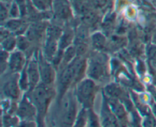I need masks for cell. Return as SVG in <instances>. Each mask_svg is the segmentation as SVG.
Here are the masks:
<instances>
[{
    "mask_svg": "<svg viewBox=\"0 0 156 127\" xmlns=\"http://www.w3.org/2000/svg\"><path fill=\"white\" fill-rule=\"evenodd\" d=\"M31 100L37 110V117H42L45 114L52 98V90L49 85L39 83L31 90Z\"/></svg>",
    "mask_w": 156,
    "mask_h": 127,
    "instance_id": "1",
    "label": "cell"
},
{
    "mask_svg": "<svg viewBox=\"0 0 156 127\" xmlns=\"http://www.w3.org/2000/svg\"><path fill=\"white\" fill-rule=\"evenodd\" d=\"M96 92L95 83L92 79L83 80L79 83L76 91L77 98L85 108H90Z\"/></svg>",
    "mask_w": 156,
    "mask_h": 127,
    "instance_id": "2",
    "label": "cell"
},
{
    "mask_svg": "<svg viewBox=\"0 0 156 127\" xmlns=\"http://www.w3.org/2000/svg\"><path fill=\"white\" fill-rule=\"evenodd\" d=\"M51 11L53 17L58 21H66L73 18L74 9L69 0H53Z\"/></svg>",
    "mask_w": 156,
    "mask_h": 127,
    "instance_id": "3",
    "label": "cell"
},
{
    "mask_svg": "<svg viewBox=\"0 0 156 127\" xmlns=\"http://www.w3.org/2000/svg\"><path fill=\"white\" fill-rule=\"evenodd\" d=\"M62 125H72L74 123L75 119L76 116V103L74 98L71 95H68L62 98Z\"/></svg>",
    "mask_w": 156,
    "mask_h": 127,
    "instance_id": "4",
    "label": "cell"
},
{
    "mask_svg": "<svg viewBox=\"0 0 156 127\" xmlns=\"http://www.w3.org/2000/svg\"><path fill=\"white\" fill-rule=\"evenodd\" d=\"M17 115L22 121H34L37 116V110L31 98L27 95L22 98L17 107Z\"/></svg>",
    "mask_w": 156,
    "mask_h": 127,
    "instance_id": "5",
    "label": "cell"
},
{
    "mask_svg": "<svg viewBox=\"0 0 156 127\" xmlns=\"http://www.w3.org/2000/svg\"><path fill=\"white\" fill-rule=\"evenodd\" d=\"M37 59L39 63L41 82L47 85L52 84L55 78V70L53 66L50 64V61L44 57V54L41 52L38 54Z\"/></svg>",
    "mask_w": 156,
    "mask_h": 127,
    "instance_id": "6",
    "label": "cell"
},
{
    "mask_svg": "<svg viewBox=\"0 0 156 127\" xmlns=\"http://www.w3.org/2000/svg\"><path fill=\"white\" fill-rule=\"evenodd\" d=\"M19 77L17 74L8 78L2 84V92L6 98L11 99H18L20 95Z\"/></svg>",
    "mask_w": 156,
    "mask_h": 127,
    "instance_id": "7",
    "label": "cell"
},
{
    "mask_svg": "<svg viewBox=\"0 0 156 127\" xmlns=\"http://www.w3.org/2000/svg\"><path fill=\"white\" fill-rule=\"evenodd\" d=\"M49 24L46 21H38L32 23L26 31V36L30 42H39L46 33Z\"/></svg>",
    "mask_w": 156,
    "mask_h": 127,
    "instance_id": "8",
    "label": "cell"
},
{
    "mask_svg": "<svg viewBox=\"0 0 156 127\" xmlns=\"http://www.w3.org/2000/svg\"><path fill=\"white\" fill-rule=\"evenodd\" d=\"M27 76H28L29 83H30V90H33L39 84L41 78L39 63L38 59H32L26 65Z\"/></svg>",
    "mask_w": 156,
    "mask_h": 127,
    "instance_id": "9",
    "label": "cell"
},
{
    "mask_svg": "<svg viewBox=\"0 0 156 127\" xmlns=\"http://www.w3.org/2000/svg\"><path fill=\"white\" fill-rule=\"evenodd\" d=\"M26 58L22 51L18 50L9 54V67L12 73L21 72L25 67Z\"/></svg>",
    "mask_w": 156,
    "mask_h": 127,
    "instance_id": "10",
    "label": "cell"
},
{
    "mask_svg": "<svg viewBox=\"0 0 156 127\" xmlns=\"http://www.w3.org/2000/svg\"><path fill=\"white\" fill-rule=\"evenodd\" d=\"M4 27L10 30L12 33L18 34V36L22 33H26L29 26L27 25V23L21 18H11L5 21Z\"/></svg>",
    "mask_w": 156,
    "mask_h": 127,
    "instance_id": "11",
    "label": "cell"
},
{
    "mask_svg": "<svg viewBox=\"0 0 156 127\" xmlns=\"http://www.w3.org/2000/svg\"><path fill=\"white\" fill-rule=\"evenodd\" d=\"M58 51H59V40L53 38L46 37L44 50H43V54L44 57L49 61L52 62L53 59L57 54Z\"/></svg>",
    "mask_w": 156,
    "mask_h": 127,
    "instance_id": "12",
    "label": "cell"
},
{
    "mask_svg": "<svg viewBox=\"0 0 156 127\" xmlns=\"http://www.w3.org/2000/svg\"><path fill=\"white\" fill-rule=\"evenodd\" d=\"M105 66L103 63L97 59H92L88 65V74L92 80H100L105 75Z\"/></svg>",
    "mask_w": 156,
    "mask_h": 127,
    "instance_id": "13",
    "label": "cell"
},
{
    "mask_svg": "<svg viewBox=\"0 0 156 127\" xmlns=\"http://www.w3.org/2000/svg\"><path fill=\"white\" fill-rule=\"evenodd\" d=\"M110 106L105 103L102 108L101 118H102V125L105 126H115L118 125L117 120V116L114 113L111 109H110Z\"/></svg>",
    "mask_w": 156,
    "mask_h": 127,
    "instance_id": "14",
    "label": "cell"
},
{
    "mask_svg": "<svg viewBox=\"0 0 156 127\" xmlns=\"http://www.w3.org/2000/svg\"><path fill=\"white\" fill-rule=\"evenodd\" d=\"M76 33L72 28H66L63 30L62 36L59 40V49L64 51L66 48L72 45V43L75 41Z\"/></svg>",
    "mask_w": 156,
    "mask_h": 127,
    "instance_id": "15",
    "label": "cell"
},
{
    "mask_svg": "<svg viewBox=\"0 0 156 127\" xmlns=\"http://www.w3.org/2000/svg\"><path fill=\"white\" fill-rule=\"evenodd\" d=\"M96 11L97 10L91 7L81 15L82 16V24L86 25L88 28L89 27H94L98 23L99 16Z\"/></svg>",
    "mask_w": 156,
    "mask_h": 127,
    "instance_id": "16",
    "label": "cell"
},
{
    "mask_svg": "<svg viewBox=\"0 0 156 127\" xmlns=\"http://www.w3.org/2000/svg\"><path fill=\"white\" fill-rule=\"evenodd\" d=\"M109 106L115 116L118 119H123L126 116V110L123 104L118 101L117 98H110Z\"/></svg>",
    "mask_w": 156,
    "mask_h": 127,
    "instance_id": "17",
    "label": "cell"
},
{
    "mask_svg": "<svg viewBox=\"0 0 156 127\" xmlns=\"http://www.w3.org/2000/svg\"><path fill=\"white\" fill-rule=\"evenodd\" d=\"M91 43L96 50L102 51L107 47V39L102 33H96L91 36Z\"/></svg>",
    "mask_w": 156,
    "mask_h": 127,
    "instance_id": "18",
    "label": "cell"
},
{
    "mask_svg": "<svg viewBox=\"0 0 156 127\" xmlns=\"http://www.w3.org/2000/svg\"><path fill=\"white\" fill-rule=\"evenodd\" d=\"M76 56H77V53H76V46L70 45L63 51L62 63L64 64V67L66 66L76 58Z\"/></svg>",
    "mask_w": 156,
    "mask_h": 127,
    "instance_id": "19",
    "label": "cell"
},
{
    "mask_svg": "<svg viewBox=\"0 0 156 127\" xmlns=\"http://www.w3.org/2000/svg\"><path fill=\"white\" fill-rule=\"evenodd\" d=\"M62 32H63V30L58 25L49 24L47 30H46V37L53 38V39L59 40V38L62 36Z\"/></svg>",
    "mask_w": 156,
    "mask_h": 127,
    "instance_id": "20",
    "label": "cell"
},
{
    "mask_svg": "<svg viewBox=\"0 0 156 127\" xmlns=\"http://www.w3.org/2000/svg\"><path fill=\"white\" fill-rule=\"evenodd\" d=\"M17 41H18V37H16L12 33L9 37L5 39L4 40L1 41L2 48L7 51H12L17 46Z\"/></svg>",
    "mask_w": 156,
    "mask_h": 127,
    "instance_id": "21",
    "label": "cell"
},
{
    "mask_svg": "<svg viewBox=\"0 0 156 127\" xmlns=\"http://www.w3.org/2000/svg\"><path fill=\"white\" fill-rule=\"evenodd\" d=\"M36 8L41 11H51L53 0H30Z\"/></svg>",
    "mask_w": 156,
    "mask_h": 127,
    "instance_id": "22",
    "label": "cell"
},
{
    "mask_svg": "<svg viewBox=\"0 0 156 127\" xmlns=\"http://www.w3.org/2000/svg\"><path fill=\"white\" fill-rule=\"evenodd\" d=\"M18 82H19V86L21 90L26 91L27 89H30V83H29V79L28 76H27L26 65L24 69L22 70V71H21Z\"/></svg>",
    "mask_w": 156,
    "mask_h": 127,
    "instance_id": "23",
    "label": "cell"
},
{
    "mask_svg": "<svg viewBox=\"0 0 156 127\" xmlns=\"http://www.w3.org/2000/svg\"><path fill=\"white\" fill-rule=\"evenodd\" d=\"M105 90H106V92L108 93V95L111 98H117V99H118L119 98L122 97V95H123V92H122L121 89L115 84H112L107 86Z\"/></svg>",
    "mask_w": 156,
    "mask_h": 127,
    "instance_id": "24",
    "label": "cell"
},
{
    "mask_svg": "<svg viewBox=\"0 0 156 127\" xmlns=\"http://www.w3.org/2000/svg\"><path fill=\"white\" fill-rule=\"evenodd\" d=\"M18 41H17V47L21 51H26L30 48V41L27 38V36L19 35L17 36Z\"/></svg>",
    "mask_w": 156,
    "mask_h": 127,
    "instance_id": "25",
    "label": "cell"
},
{
    "mask_svg": "<svg viewBox=\"0 0 156 127\" xmlns=\"http://www.w3.org/2000/svg\"><path fill=\"white\" fill-rule=\"evenodd\" d=\"M9 51H5L4 49H2L1 52V72L2 73L6 70L7 67H9Z\"/></svg>",
    "mask_w": 156,
    "mask_h": 127,
    "instance_id": "26",
    "label": "cell"
},
{
    "mask_svg": "<svg viewBox=\"0 0 156 127\" xmlns=\"http://www.w3.org/2000/svg\"><path fill=\"white\" fill-rule=\"evenodd\" d=\"M9 18H21V11H20V8L18 7V5L15 1L12 2L9 7Z\"/></svg>",
    "mask_w": 156,
    "mask_h": 127,
    "instance_id": "27",
    "label": "cell"
},
{
    "mask_svg": "<svg viewBox=\"0 0 156 127\" xmlns=\"http://www.w3.org/2000/svg\"><path fill=\"white\" fill-rule=\"evenodd\" d=\"M91 7L95 10H101L108 5L109 0H88Z\"/></svg>",
    "mask_w": 156,
    "mask_h": 127,
    "instance_id": "28",
    "label": "cell"
},
{
    "mask_svg": "<svg viewBox=\"0 0 156 127\" xmlns=\"http://www.w3.org/2000/svg\"><path fill=\"white\" fill-rule=\"evenodd\" d=\"M9 7L6 5L1 3V10H0V17H1V21L3 23L6 21L9 18Z\"/></svg>",
    "mask_w": 156,
    "mask_h": 127,
    "instance_id": "29",
    "label": "cell"
},
{
    "mask_svg": "<svg viewBox=\"0 0 156 127\" xmlns=\"http://www.w3.org/2000/svg\"><path fill=\"white\" fill-rule=\"evenodd\" d=\"M2 122L3 125H9V126H11V125H16L18 124V119L13 117L10 114H8L4 116Z\"/></svg>",
    "mask_w": 156,
    "mask_h": 127,
    "instance_id": "30",
    "label": "cell"
},
{
    "mask_svg": "<svg viewBox=\"0 0 156 127\" xmlns=\"http://www.w3.org/2000/svg\"><path fill=\"white\" fill-rule=\"evenodd\" d=\"M86 113H85V110H82V111L79 113V118H78L77 120L76 121V123H74L75 125H84L85 124V122H86Z\"/></svg>",
    "mask_w": 156,
    "mask_h": 127,
    "instance_id": "31",
    "label": "cell"
},
{
    "mask_svg": "<svg viewBox=\"0 0 156 127\" xmlns=\"http://www.w3.org/2000/svg\"><path fill=\"white\" fill-rule=\"evenodd\" d=\"M148 54H149V58H150V60H152L154 63H156V46L155 45H152V46L149 48Z\"/></svg>",
    "mask_w": 156,
    "mask_h": 127,
    "instance_id": "32",
    "label": "cell"
},
{
    "mask_svg": "<svg viewBox=\"0 0 156 127\" xmlns=\"http://www.w3.org/2000/svg\"><path fill=\"white\" fill-rule=\"evenodd\" d=\"M156 125V122L155 119L151 116H149L147 119H146L144 122V125H148V126H153V125Z\"/></svg>",
    "mask_w": 156,
    "mask_h": 127,
    "instance_id": "33",
    "label": "cell"
},
{
    "mask_svg": "<svg viewBox=\"0 0 156 127\" xmlns=\"http://www.w3.org/2000/svg\"><path fill=\"white\" fill-rule=\"evenodd\" d=\"M14 1L15 0H1V3H3L8 6H10Z\"/></svg>",
    "mask_w": 156,
    "mask_h": 127,
    "instance_id": "34",
    "label": "cell"
},
{
    "mask_svg": "<svg viewBox=\"0 0 156 127\" xmlns=\"http://www.w3.org/2000/svg\"><path fill=\"white\" fill-rule=\"evenodd\" d=\"M153 40H154V42H155V43H156V30H155V34H154Z\"/></svg>",
    "mask_w": 156,
    "mask_h": 127,
    "instance_id": "35",
    "label": "cell"
}]
</instances>
